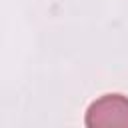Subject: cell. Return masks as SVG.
Returning <instances> with one entry per match:
<instances>
[{"label":"cell","mask_w":128,"mask_h":128,"mask_svg":"<svg viewBox=\"0 0 128 128\" xmlns=\"http://www.w3.org/2000/svg\"><path fill=\"white\" fill-rule=\"evenodd\" d=\"M84 122L90 128H110V126L128 128V96L122 94L100 96L88 106Z\"/></svg>","instance_id":"obj_1"}]
</instances>
